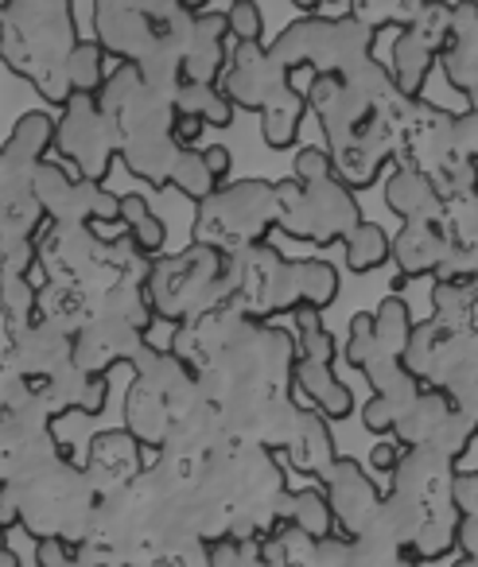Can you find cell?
<instances>
[{
  "instance_id": "cell-6",
  "label": "cell",
  "mask_w": 478,
  "mask_h": 567,
  "mask_svg": "<svg viewBox=\"0 0 478 567\" xmlns=\"http://www.w3.org/2000/svg\"><path fill=\"white\" fill-rule=\"evenodd\" d=\"M55 152L67 164L79 167L82 179L105 183L113 159L121 156V128L105 117L98 94H71L63 117L55 121Z\"/></svg>"
},
{
  "instance_id": "cell-39",
  "label": "cell",
  "mask_w": 478,
  "mask_h": 567,
  "mask_svg": "<svg viewBox=\"0 0 478 567\" xmlns=\"http://www.w3.org/2000/svg\"><path fill=\"white\" fill-rule=\"evenodd\" d=\"M35 300H40V284H32V276H9L0 272V308L9 311V319L17 327L35 319Z\"/></svg>"
},
{
  "instance_id": "cell-12",
  "label": "cell",
  "mask_w": 478,
  "mask_h": 567,
  "mask_svg": "<svg viewBox=\"0 0 478 567\" xmlns=\"http://www.w3.org/2000/svg\"><path fill=\"white\" fill-rule=\"evenodd\" d=\"M451 125L455 113L439 110L424 97H408L397 117V159L408 167H420L424 175L436 172L447 156H455Z\"/></svg>"
},
{
  "instance_id": "cell-51",
  "label": "cell",
  "mask_w": 478,
  "mask_h": 567,
  "mask_svg": "<svg viewBox=\"0 0 478 567\" xmlns=\"http://www.w3.org/2000/svg\"><path fill=\"white\" fill-rule=\"evenodd\" d=\"M203 156H206V167L214 172V179H226L230 175V148H222V144H211V148H203Z\"/></svg>"
},
{
  "instance_id": "cell-17",
  "label": "cell",
  "mask_w": 478,
  "mask_h": 567,
  "mask_svg": "<svg viewBox=\"0 0 478 567\" xmlns=\"http://www.w3.org/2000/svg\"><path fill=\"white\" fill-rule=\"evenodd\" d=\"M451 252V237H447L444 218H416L389 237V260H397V272L405 280L413 276H436L444 257Z\"/></svg>"
},
{
  "instance_id": "cell-41",
  "label": "cell",
  "mask_w": 478,
  "mask_h": 567,
  "mask_svg": "<svg viewBox=\"0 0 478 567\" xmlns=\"http://www.w3.org/2000/svg\"><path fill=\"white\" fill-rule=\"evenodd\" d=\"M377 358H389L382 347H377L374 339V316H366V311H358V316L350 319V339H346V362L354 365V370H366V365H374Z\"/></svg>"
},
{
  "instance_id": "cell-11",
  "label": "cell",
  "mask_w": 478,
  "mask_h": 567,
  "mask_svg": "<svg viewBox=\"0 0 478 567\" xmlns=\"http://www.w3.org/2000/svg\"><path fill=\"white\" fill-rule=\"evenodd\" d=\"M335 164V179H343L350 190H366L382 175V167L397 156V125L385 113H369L346 141L327 148Z\"/></svg>"
},
{
  "instance_id": "cell-25",
  "label": "cell",
  "mask_w": 478,
  "mask_h": 567,
  "mask_svg": "<svg viewBox=\"0 0 478 567\" xmlns=\"http://www.w3.org/2000/svg\"><path fill=\"white\" fill-rule=\"evenodd\" d=\"M338 300V272L327 260H288L284 265V311L330 308Z\"/></svg>"
},
{
  "instance_id": "cell-36",
  "label": "cell",
  "mask_w": 478,
  "mask_h": 567,
  "mask_svg": "<svg viewBox=\"0 0 478 567\" xmlns=\"http://www.w3.org/2000/svg\"><path fill=\"white\" fill-rule=\"evenodd\" d=\"M428 179L436 183V190H439V198H444V203L478 195V164H475V159H467V156H459V152H455V156H447L436 172H428Z\"/></svg>"
},
{
  "instance_id": "cell-3",
  "label": "cell",
  "mask_w": 478,
  "mask_h": 567,
  "mask_svg": "<svg viewBox=\"0 0 478 567\" xmlns=\"http://www.w3.org/2000/svg\"><path fill=\"white\" fill-rule=\"evenodd\" d=\"M276 226V198L273 183L242 179L218 183L211 195L199 203L195 214V241L211 245L218 252H245L253 245L268 241V229Z\"/></svg>"
},
{
  "instance_id": "cell-14",
  "label": "cell",
  "mask_w": 478,
  "mask_h": 567,
  "mask_svg": "<svg viewBox=\"0 0 478 567\" xmlns=\"http://www.w3.org/2000/svg\"><path fill=\"white\" fill-rule=\"evenodd\" d=\"M144 350H149L144 331L129 327L125 319H118V316H94L74 334V365H79L82 373H105L118 362L133 365Z\"/></svg>"
},
{
  "instance_id": "cell-49",
  "label": "cell",
  "mask_w": 478,
  "mask_h": 567,
  "mask_svg": "<svg viewBox=\"0 0 478 567\" xmlns=\"http://www.w3.org/2000/svg\"><path fill=\"white\" fill-rule=\"evenodd\" d=\"M405 451H408L405 443H397V440H382L374 451H369V466H374V471L393 474V466H397L400 458H405Z\"/></svg>"
},
{
  "instance_id": "cell-16",
  "label": "cell",
  "mask_w": 478,
  "mask_h": 567,
  "mask_svg": "<svg viewBox=\"0 0 478 567\" xmlns=\"http://www.w3.org/2000/svg\"><path fill=\"white\" fill-rule=\"evenodd\" d=\"M144 474V455L141 443L129 432H102L94 435L87 451V482L94 486L98 497L121 494L125 486H133Z\"/></svg>"
},
{
  "instance_id": "cell-35",
  "label": "cell",
  "mask_w": 478,
  "mask_h": 567,
  "mask_svg": "<svg viewBox=\"0 0 478 567\" xmlns=\"http://www.w3.org/2000/svg\"><path fill=\"white\" fill-rule=\"evenodd\" d=\"M67 79L74 94H98L105 82V48L98 40H79L67 59Z\"/></svg>"
},
{
  "instance_id": "cell-54",
  "label": "cell",
  "mask_w": 478,
  "mask_h": 567,
  "mask_svg": "<svg viewBox=\"0 0 478 567\" xmlns=\"http://www.w3.org/2000/svg\"><path fill=\"white\" fill-rule=\"evenodd\" d=\"M230 4H234V0H230ZM292 4H296V9H304V12H307V17H312V12H315V9H319L323 0H292Z\"/></svg>"
},
{
  "instance_id": "cell-46",
  "label": "cell",
  "mask_w": 478,
  "mask_h": 567,
  "mask_svg": "<svg viewBox=\"0 0 478 567\" xmlns=\"http://www.w3.org/2000/svg\"><path fill=\"white\" fill-rule=\"evenodd\" d=\"M451 502H455V509H459V517H478V471H467V474L455 471Z\"/></svg>"
},
{
  "instance_id": "cell-28",
  "label": "cell",
  "mask_w": 478,
  "mask_h": 567,
  "mask_svg": "<svg viewBox=\"0 0 478 567\" xmlns=\"http://www.w3.org/2000/svg\"><path fill=\"white\" fill-rule=\"evenodd\" d=\"M304 113H307V94L292 82L284 94H276L273 102L261 110V136L273 152H284L296 144L299 125H304Z\"/></svg>"
},
{
  "instance_id": "cell-13",
  "label": "cell",
  "mask_w": 478,
  "mask_h": 567,
  "mask_svg": "<svg viewBox=\"0 0 478 567\" xmlns=\"http://www.w3.org/2000/svg\"><path fill=\"white\" fill-rule=\"evenodd\" d=\"M94 35L105 55L121 63H141L149 51H156V28L149 20L144 0H98L94 4Z\"/></svg>"
},
{
  "instance_id": "cell-22",
  "label": "cell",
  "mask_w": 478,
  "mask_h": 567,
  "mask_svg": "<svg viewBox=\"0 0 478 567\" xmlns=\"http://www.w3.org/2000/svg\"><path fill=\"white\" fill-rule=\"evenodd\" d=\"M172 427H175L172 401H167L156 385L136 378L125 401V432L133 435L141 447H164Z\"/></svg>"
},
{
  "instance_id": "cell-34",
  "label": "cell",
  "mask_w": 478,
  "mask_h": 567,
  "mask_svg": "<svg viewBox=\"0 0 478 567\" xmlns=\"http://www.w3.org/2000/svg\"><path fill=\"white\" fill-rule=\"evenodd\" d=\"M428 0H350V17L362 20L369 32H385V28H405L420 17Z\"/></svg>"
},
{
  "instance_id": "cell-4",
  "label": "cell",
  "mask_w": 478,
  "mask_h": 567,
  "mask_svg": "<svg viewBox=\"0 0 478 567\" xmlns=\"http://www.w3.org/2000/svg\"><path fill=\"white\" fill-rule=\"evenodd\" d=\"M276 198V226L288 237L307 245H335L350 234L362 221V206L354 190L343 179H319V183H299L292 179L273 183Z\"/></svg>"
},
{
  "instance_id": "cell-47",
  "label": "cell",
  "mask_w": 478,
  "mask_h": 567,
  "mask_svg": "<svg viewBox=\"0 0 478 567\" xmlns=\"http://www.w3.org/2000/svg\"><path fill=\"white\" fill-rule=\"evenodd\" d=\"M362 424H366V432H374V435H393L397 412H393V404L382 401V396H369L366 409H362Z\"/></svg>"
},
{
  "instance_id": "cell-21",
  "label": "cell",
  "mask_w": 478,
  "mask_h": 567,
  "mask_svg": "<svg viewBox=\"0 0 478 567\" xmlns=\"http://www.w3.org/2000/svg\"><path fill=\"white\" fill-rule=\"evenodd\" d=\"M0 152H4L9 172L17 175L20 183L32 187L35 167L55 152V121H51L48 113H24V117L17 121V128H12L9 141L0 144Z\"/></svg>"
},
{
  "instance_id": "cell-8",
  "label": "cell",
  "mask_w": 478,
  "mask_h": 567,
  "mask_svg": "<svg viewBox=\"0 0 478 567\" xmlns=\"http://www.w3.org/2000/svg\"><path fill=\"white\" fill-rule=\"evenodd\" d=\"M447 28H451V4L447 0H428L413 24L397 28V40H393V55L385 71H389L393 86L405 97L424 94L431 66L439 63V51L447 43Z\"/></svg>"
},
{
  "instance_id": "cell-38",
  "label": "cell",
  "mask_w": 478,
  "mask_h": 567,
  "mask_svg": "<svg viewBox=\"0 0 478 567\" xmlns=\"http://www.w3.org/2000/svg\"><path fill=\"white\" fill-rule=\"evenodd\" d=\"M292 316H296V331H299L296 358H312V362L335 365V339L323 331L319 311H315V308H296Z\"/></svg>"
},
{
  "instance_id": "cell-45",
  "label": "cell",
  "mask_w": 478,
  "mask_h": 567,
  "mask_svg": "<svg viewBox=\"0 0 478 567\" xmlns=\"http://www.w3.org/2000/svg\"><path fill=\"white\" fill-rule=\"evenodd\" d=\"M451 136H455V152L478 164V113L467 110V113H455V125H451Z\"/></svg>"
},
{
  "instance_id": "cell-44",
  "label": "cell",
  "mask_w": 478,
  "mask_h": 567,
  "mask_svg": "<svg viewBox=\"0 0 478 567\" xmlns=\"http://www.w3.org/2000/svg\"><path fill=\"white\" fill-rule=\"evenodd\" d=\"M296 175L299 183H319V179H330L335 175V164H330L327 148H299L296 152Z\"/></svg>"
},
{
  "instance_id": "cell-42",
  "label": "cell",
  "mask_w": 478,
  "mask_h": 567,
  "mask_svg": "<svg viewBox=\"0 0 478 567\" xmlns=\"http://www.w3.org/2000/svg\"><path fill=\"white\" fill-rule=\"evenodd\" d=\"M218 94H222L218 82H180V90H175V113L180 117L206 121V110H211Z\"/></svg>"
},
{
  "instance_id": "cell-43",
  "label": "cell",
  "mask_w": 478,
  "mask_h": 567,
  "mask_svg": "<svg viewBox=\"0 0 478 567\" xmlns=\"http://www.w3.org/2000/svg\"><path fill=\"white\" fill-rule=\"evenodd\" d=\"M226 24L230 35L242 43H261V35H265V20H261V9L253 0H234L226 9Z\"/></svg>"
},
{
  "instance_id": "cell-18",
  "label": "cell",
  "mask_w": 478,
  "mask_h": 567,
  "mask_svg": "<svg viewBox=\"0 0 478 567\" xmlns=\"http://www.w3.org/2000/svg\"><path fill=\"white\" fill-rule=\"evenodd\" d=\"M230 24L226 12H195V28H191L187 51H183V82H218L230 63Z\"/></svg>"
},
{
  "instance_id": "cell-31",
  "label": "cell",
  "mask_w": 478,
  "mask_h": 567,
  "mask_svg": "<svg viewBox=\"0 0 478 567\" xmlns=\"http://www.w3.org/2000/svg\"><path fill=\"white\" fill-rule=\"evenodd\" d=\"M343 249H346V265L354 272H374L389 260V234H385L377 221H366L362 218L350 234L343 237Z\"/></svg>"
},
{
  "instance_id": "cell-32",
  "label": "cell",
  "mask_w": 478,
  "mask_h": 567,
  "mask_svg": "<svg viewBox=\"0 0 478 567\" xmlns=\"http://www.w3.org/2000/svg\"><path fill=\"white\" fill-rule=\"evenodd\" d=\"M413 316H408V303L400 296H385L382 308L374 311V339L377 347L385 350L389 358H400L413 339Z\"/></svg>"
},
{
  "instance_id": "cell-9",
  "label": "cell",
  "mask_w": 478,
  "mask_h": 567,
  "mask_svg": "<svg viewBox=\"0 0 478 567\" xmlns=\"http://www.w3.org/2000/svg\"><path fill=\"white\" fill-rule=\"evenodd\" d=\"M218 82H222V94H226L237 110L261 113L276 94H284V90L292 86V71L284 63H276L265 43L234 40L230 63Z\"/></svg>"
},
{
  "instance_id": "cell-40",
  "label": "cell",
  "mask_w": 478,
  "mask_h": 567,
  "mask_svg": "<svg viewBox=\"0 0 478 567\" xmlns=\"http://www.w3.org/2000/svg\"><path fill=\"white\" fill-rule=\"evenodd\" d=\"M444 226H447V237H451V245L478 252V195L447 203L444 206Z\"/></svg>"
},
{
  "instance_id": "cell-52",
  "label": "cell",
  "mask_w": 478,
  "mask_h": 567,
  "mask_svg": "<svg viewBox=\"0 0 478 567\" xmlns=\"http://www.w3.org/2000/svg\"><path fill=\"white\" fill-rule=\"evenodd\" d=\"M0 567H17V556H12L9 540H4V525H0Z\"/></svg>"
},
{
  "instance_id": "cell-27",
  "label": "cell",
  "mask_w": 478,
  "mask_h": 567,
  "mask_svg": "<svg viewBox=\"0 0 478 567\" xmlns=\"http://www.w3.org/2000/svg\"><path fill=\"white\" fill-rule=\"evenodd\" d=\"M98 316V303L90 300L79 288H67V284H40V300H35V319L63 334H79L90 319Z\"/></svg>"
},
{
  "instance_id": "cell-33",
  "label": "cell",
  "mask_w": 478,
  "mask_h": 567,
  "mask_svg": "<svg viewBox=\"0 0 478 567\" xmlns=\"http://www.w3.org/2000/svg\"><path fill=\"white\" fill-rule=\"evenodd\" d=\"M121 221H125L129 237H133L149 257H160V249H164V241H167V229H164V221H160V214L149 210V203H144L141 195H121Z\"/></svg>"
},
{
  "instance_id": "cell-20",
  "label": "cell",
  "mask_w": 478,
  "mask_h": 567,
  "mask_svg": "<svg viewBox=\"0 0 478 567\" xmlns=\"http://www.w3.org/2000/svg\"><path fill=\"white\" fill-rule=\"evenodd\" d=\"M451 412H455V404L444 389L424 385L420 396H416V401L400 412L397 424H393V435H397V443H405V447H439V440L447 435V424H451Z\"/></svg>"
},
{
  "instance_id": "cell-7",
  "label": "cell",
  "mask_w": 478,
  "mask_h": 567,
  "mask_svg": "<svg viewBox=\"0 0 478 567\" xmlns=\"http://www.w3.org/2000/svg\"><path fill=\"white\" fill-rule=\"evenodd\" d=\"M32 195L40 198L51 226H98V221H121V195L105 190L94 179H71L63 164L43 159L32 175Z\"/></svg>"
},
{
  "instance_id": "cell-19",
  "label": "cell",
  "mask_w": 478,
  "mask_h": 567,
  "mask_svg": "<svg viewBox=\"0 0 478 567\" xmlns=\"http://www.w3.org/2000/svg\"><path fill=\"white\" fill-rule=\"evenodd\" d=\"M175 156H180V144L164 128H129V133H121V159H125L129 175L144 179L149 187H172Z\"/></svg>"
},
{
  "instance_id": "cell-1",
  "label": "cell",
  "mask_w": 478,
  "mask_h": 567,
  "mask_svg": "<svg viewBox=\"0 0 478 567\" xmlns=\"http://www.w3.org/2000/svg\"><path fill=\"white\" fill-rule=\"evenodd\" d=\"M74 43L79 32L71 0H0V59L59 110L74 94L67 79Z\"/></svg>"
},
{
  "instance_id": "cell-53",
  "label": "cell",
  "mask_w": 478,
  "mask_h": 567,
  "mask_svg": "<svg viewBox=\"0 0 478 567\" xmlns=\"http://www.w3.org/2000/svg\"><path fill=\"white\" fill-rule=\"evenodd\" d=\"M183 9H191V12H206L214 4V0H180Z\"/></svg>"
},
{
  "instance_id": "cell-10",
  "label": "cell",
  "mask_w": 478,
  "mask_h": 567,
  "mask_svg": "<svg viewBox=\"0 0 478 567\" xmlns=\"http://www.w3.org/2000/svg\"><path fill=\"white\" fill-rule=\"evenodd\" d=\"M323 494H327L338 536L366 540L374 520L382 517V502H385L382 489L374 486V478L354 458H335V466L323 474Z\"/></svg>"
},
{
  "instance_id": "cell-50",
  "label": "cell",
  "mask_w": 478,
  "mask_h": 567,
  "mask_svg": "<svg viewBox=\"0 0 478 567\" xmlns=\"http://www.w3.org/2000/svg\"><path fill=\"white\" fill-rule=\"evenodd\" d=\"M203 128H206V121H199V117H180L175 113V125H172V136H175V144L180 148H191V144L203 136Z\"/></svg>"
},
{
  "instance_id": "cell-23",
  "label": "cell",
  "mask_w": 478,
  "mask_h": 567,
  "mask_svg": "<svg viewBox=\"0 0 478 567\" xmlns=\"http://www.w3.org/2000/svg\"><path fill=\"white\" fill-rule=\"evenodd\" d=\"M385 206L397 214L400 221L416 218H444V198H439L436 183L420 172V167L397 164L385 175Z\"/></svg>"
},
{
  "instance_id": "cell-24",
  "label": "cell",
  "mask_w": 478,
  "mask_h": 567,
  "mask_svg": "<svg viewBox=\"0 0 478 567\" xmlns=\"http://www.w3.org/2000/svg\"><path fill=\"white\" fill-rule=\"evenodd\" d=\"M292 389L327 420H343L354 412V393L335 378V365H327V362L296 358V362H292Z\"/></svg>"
},
{
  "instance_id": "cell-30",
  "label": "cell",
  "mask_w": 478,
  "mask_h": 567,
  "mask_svg": "<svg viewBox=\"0 0 478 567\" xmlns=\"http://www.w3.org/2000/svg\"><path fill=\"white\" fill-rule=\"evenodd\" d=\"M478 311V288L475 284L436 280L431 284V319L447 331H470Z\"/></svg>"
},
{
  "instance_id": "cell-37",
  "label": "cell",
  "mask_w": 478,
  "mask_h": 567,
  "mask_svg": "<svg viewBox=\"0 0 478 567\" xmlns=\"http://www.w3.org/2000/svg\"><path fill=\"white\" fill-rule=\"evenodd\" d=\"M172 187L183 190L187 198H195V203H203V198L211 195L214 187H218V179H214V172L206 167L203 152L180 148V156H175V167H172Z\"/></svg>"
},
{
  "instance_id": "cell-5",
  "label": "cell",
  "mask_w": 478,
  "mask_h": 567,
  "mask_svg": "<svg viewBox=\"0 0 478 567\" xmlns=\"http://www.w3.org/2000/svg\"><path fill=\"white\" fill-rule=\"evenodd\" d=\"M374 35L362 20L346 17H304L296 24H288L281 35L273 40V59L284 63L288 71L307 66L312 74H338L346 66H354L358 59L374 55Z\"/></svg>"
},
{
  "instance_id": "cell-48",
  "label": "cell",
  "mask_w": 478,
  "mask_h": 567,
  "mask_svg": "<svg viewBox=\"0 0 478 567\" xmlns=\"http://www.w3.org/2000/svg\"><path fill=\"white\" fill-rule=\"evenodd\" d=\"M105 396H110V381H105V373H90L79 412H87V416H98V412L105 409Z\"/></svg>"
},
{
  "instance_id": "cell-26",
  "label": "cell",
  "mask_w": 478,
  "mask_h": 567,
  "mask_svg": "<svg viewBox=\"0 0 478 567\" xmlns=\"http://www.w3.org/2000/svg\"><path fill=\"white\" fill-rule=\"evenodd\" d=\"M288 451L292 466L299 474H312V478H323V474L335 466V440L327 432V416L315 409H299L296 416V427H292V440L284 443Z\"/></svg>"
},
{
  "instance_id": "cell-29",
  "label": "cell",
  "mask_w": 478,
  "mask_h": 567,
  "mask_svg": "<svg viewBox=\"0 0 478 567\" xmlns=\"http://www.w3.org/2000/svg\"><path fill=\"white\" fill-rule=\"evenodd\" d=\"M276 525H296L299 533H307L312 540H323V536L335 533V517H330V505L323 489H296L281 494V505H276Z\"/></svg>"
},
{
  "instance_id": "cell-15",
  "label": "cell",
  "mask_w": 478,
  "mask_h": 567,
  "mask_svg": "<svg viewBox=\"0 0 478 567\" xmlns=\"http://www.w3.org/2000/svg\"><path fill=\"white\" fill-rule=\"evenodd\" d=\"M304 94H307V110L319 117L323 136H327V148L338 141H346V136L374 113L369 97L362 94V90H354L343 74H312Z\"/></svg>"
},
{
  "instance_id": "cell-2",
  "label": "cell",
  "mask_w": 478,
  "mask_h": 567,
  "mask_svg": "<svg viewBox=\"0 0 478 567\" xmlns=\"http://www.w3.org/2000/svg\"><path fill=\"white\" fill-rule=\"evenodd\" d=\"M149 308L167 323H191L203 311L230 300L226 288V252L191 241L180 257H152L149 284H144Z\"/></svg>"
}]
</instances>
